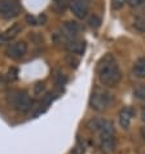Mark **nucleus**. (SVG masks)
<instances>
[{
  "instance_id": "nucleus-1",
  "label": "nucleus",
  "mask_w": 145,
  "mask_h": 154,
  "mask_svg": "<svg viewBox=\"0 0 145 154\" xmlns=\"http://www.w3.org/2000/svg\"><path fill=\"white\" fill-rule=\"evenodd\" d=\"M97 75L105 87H116L122 79V71L113 54H105L97 65Z\"/></svg>"
},
{
  "instance_id": "nucleus-2",
  "label": "nucleus",
  "mask_w": 145,
  "mask_h": 154,
  "mask_svg": "<svg viewBox=\"0 0 145 154\" xmlns=\"http://www.w3.org/2000/svg\"><path fill=\"white\" fill-rule=\"evenodd\" d=\"M8 102L14 110L20 113H26L31 109L32 100L30 98L29 93L25 91H13L8 95Z\"/></svg>"
},
{
  "instance_id": "nucleus-3",
  "label": "nucleus",
  "mask_w": 145,
  "mask_h": 154,
  "mask_svg": "<svg viewBox=\"0 0 145 154\" xmlns=\"http://www.w3.org/2000/svg\"><path fill=\"white\" fill-rule=\"evenodd\" d=\"M113 101L112 95L102 88H96L89 98V106L96 112H104L110 106Z\"/></svg>"
},
{
  "instance_id": "nucleus-4",
  "label": "nucleus",
  "mask_w": 145,
  "mask_h": 154,
  "mask_svg": "<svg viewBox=\"0 0 145 154\" xmlns=\"http://www.w3.org/2000/svg\"><path fill=\"white\" fill-rule=\"evenodd\" d=\"M87 127L92 132L99 134V137H104V136H114V126L113 123L108 121V119H101L95 118L88 122Z\"/></svg>"
},
{
  "instance_id": "nucleus-5",
  "label": "nucleus",
  "mask_w": 145,
  "mask_h": 154,
  "mask_svg": "<svg viewBox=\"0 0 145 154\" xmlns=\"http://www.w3.org/2000/svg\"><path fill=\"white\" fill-rule=\"evenodd\" d=\"M21 13V5L17 0H0V16L14 18Z\"/></svg>"
},
{
  "instance_id": "nucleus-6",
  "label": "nucleus",
  "mask_w": 145,
  "mask_h": 154,
  "mask_svg": "<svg viewBox=\"0 0 145 154\" xmlns=\"http://www.w3.org/2000/svg\"><path fill=\"white\" fill-rule=\"evenodd\" d=\"M27 52V44L25 42H16L11 43L5 49V54L11 60H20L22 58Z\"/></svg>"
},
{
  "instance_id": "nucleus-7",
  "label": "nucleus",
  "mask_w": 145,
  "mask_h": 154,
  "mask_svg": "<svg viewBox=\"0 0 145 154\" xmlns=\"http://www.w3.org/2000/svg\"><path fill=\"white\" fill-rule=\"evenodd\" d=\"M88 9H89V5L86 0H71L70 2V11L76 18H80V20L86 18Z\"/></svg>"
},
{
  "instance_id": "nucleus-8",
  "label": "nucleus",
  "mask_w": 145,
  "mask_h": 154,
  "mask_svg": "<svg viewBox=\"0 0 145 154\" xmlns=\"http://www.w3.org/2000/svg\"><path fill=\"white\" fill-rule=\"evenodd\" d=\"M134 115H135V110L132 108H130V106H126V108L121 109V112H119V114H118L119 126H121L123 130H127L131 125Z\"/></svg>"
},
{
  "instance_id": "nucleus-9",
  "label": "nucleus",
  "mask_w": 145,
  "mask_h": 154,
  "mask_svg": "<svg viewBox=\"0 0 145 154\" xmlns=\"http://www.w3.org/2000/svg\"><path fill=\"white\" fill-rule=\"evenodd\" d=\"M22 26L20 23H14L12 25L9 29H7L4 32L0 34V44H7V43H11L13 39H16L17 35L21 32Z\"/></svg>"
},
{
  "instance_id": "nucleus-10",
  "label": "nucleus",
  "mask_w": 145,
  "mask_h": 154,
  "mask_svg": "<svg viewBox=\"0 0 145 154\" xmlns=\"http://www.w3.org/2000/svg\"><path fill=\"white\" fill-rule=\"evenodd\" d=\"M65 48L69 51L71 54H83L84 49H86V43L82 39H78V38L67 39Z\"/></svg>"
},
{
  "instance_id": "nucleus-11",
  "label": "nucleus",
  "mask_w": 145,
  "mask_h": 154,
  "mask_svg": "<svg viewBox=\"0 0 145 154\" xmlns=\"http://www.w3.org/2000/svg\"><path fill=\"white\" fill-rule=\"evenodd\" d=\"M62 31H63V35L67 36V39H74L80 31V26L75 21H66L62 26Z\"/></svg>"
},
{
  "instance_id": "nucleus-12",
  "label": "nucleus",
  "mask_w": 145,
  "mask_h": 154,
  "mask_svg": "<svg viewBox=\"0 0 145 154\" xmlns=\"http://www.w3.org/2000/svg\"><path fill=\"white\" fill-rule=\"evenodd\" d=\"M99 144L102 152L105 153H112L116 149V137L114 136H104L99 137Z\"/></svg>"
},
{
  "instance_id": "nucleus-13",
  "label": "nucleus",
  "mask_w": 145,
  "mask_h": 154,
  "mask_svg": "<svg viewBox=\"0 0 145 154\" xmlns=\"http://www.w3.org/2000/svg\"><path fill=\"white\" fill-rule=\"evenodd\" d=\"M132 72L136 78H145V57H140L136 60L132 67Z\"/></svg>"
},
{
  "instance_id": "nucleus-14",
  "label": "nucleus",
  "mask_w": 145,
  "mask_h": 154,
  "mask_svg": "<svg viewBox=\"0 0 145 154\" xmlns=\"http://www.w3.org/2000/svg\"><path fill=\"white\" fill-rule=\"evenodd\" d=\"M134 27L140 32H145V16L136 17L134 21Z\"/></svg>"
},
{
  "instance_id": "nucleus-15",
  "label": "nucleus",
  "mask_w": 145,
  "mask_h": 154,
  "mask_svg": "<svg viewBox=\"0 0 145 154\" xmlns=\"http://www.w3.org/2000/svg\"><path fill=\"white\" fill-rule=\"evenodd\" d=\"M26 21L30 25H44V22L47 21L45 16H39V17H34V16H27Z\"/></svg>"
},
{
  "instance_id": "nucleus-16",
  "label": "nucleus",
  "mask_w": 145,
  "mask_h": 154,
  "mask_svg": "<svg viewBox=\"0 0 145 154\" xmlns=\"http://www.w3.org/2000/svg\"><path fill=\"white\" fill-rule=\"evenodd\" d=\"M134 96L141 101H145V84H140L134 89Z\"/></svg>"
},
{
  "instance_id": "nucleus-17",
  "label": "nucleus",
  "mask_w": 145,
  "mask_h": 154,
  "mask_svg": "<svg viewBox=\"0 0 145 154\" xmlns=\"http://www.w3.org/2000/svg\"><path fill=\"white\" fill-rule=\"evenodd\" d=\"M87 23H88L91 27L97 29V27H100V25H101V20H100L96 14H92V16H89V17H88Z\"/></svg>"
},
{
  "instance_id": "nucleus-18",
  "label": "nucleus",
  "mask_w": 145,
  "mask_h": 154,
  "mask_svg": "<svg viewBox=\"0 0 145 154\" xmlns=\"http://www.w3.org/2000/svg\"><path fill=\"white\" fill-rule=\"evenodd\" d=\"M126 3H127V0H112V7H113V9L119 11L125 7Z\"/></svg>"
},
{
  "instance_id": "nucleus-19",
  "label": "nucleus",
  "mask_w": 145,
  "mask_h": 154,
  "mask_svg": "<svg viewBox=\"0 0 145 154\" xmlns=\"http://www.w3.org/2000/svg\"><path fill=\"white\" fill-rule=\"evenodd\" d=\"M145 4V0H128V5L131 8H139Z\"/></svg>"
},
{
  "instance_id": "nucleus-20",
  "label": "nucleus",
  "mask_w": 145,
  "mask_h": 154,
  "mask_svg": "<svg viewBox=\"0 0 145 154\" xmlns=\"http://www.w3.org/2000/svg\"><path fill=\"white\" fill-rule=\"evenodd\" d=\"M8 74H9V78H11L12 80L17 79V70H16V69H11V70H9V72H8Z\"/></svg>"
},
{
  "instance_id": "nucleus-21",
  "label": "nucleus",
  "mask_w": 145,
  "mask_h": 154,
  "mask_svg": "<svg viewBox=\"0 0 145 154\" xmlns=\"http://www.w3.org/2000/svg\"><path fill=\"white\" fill-rule=\"evenodd\" d=\"M141 118H143V121H145V108H143L141 110Z\"/></svg>"
},
{
  "instance_id": "nucleus-22",
  "label": "nucleus",
  "mask_w": 145,
  "mask_h": 154,
  "mask_svg": "<svg viewBox=\"0 0 145 154\" xmlns=\"http://www.w3.org/2000/svg\"><path fill=\"white\" fill-rule=\"evenodd\" d=\"M141 136H143V139L145 140V127L141 128Z\"/></svg>"
}]
</instances>
